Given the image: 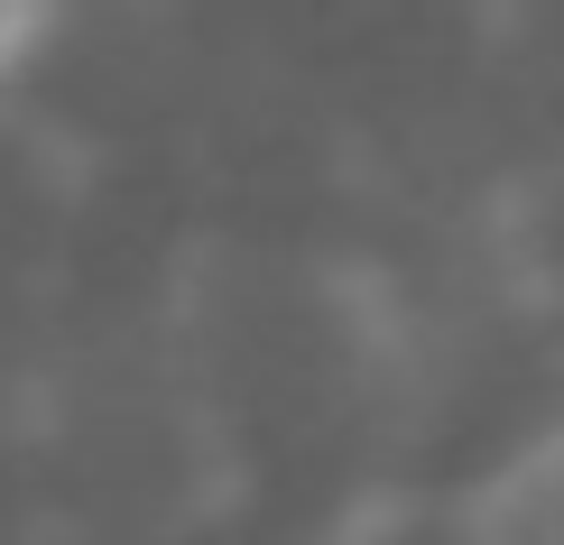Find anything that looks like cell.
Segmentation results:
<instances>
[{
    "instance_id": "obj_1",
    "label": "cell",
    "mask_w": 564,
    "mask_h": 545,
    "mask_svg": "<svg viewBox=\"0 0 564 545\" xmlns=\"http://www.w3.org/2000/svg\"><path fill=\"white\" fill-rule=\"evenodd\" d=\"M555 545H564V536H555Z\"/></svg>"
}]
</instances>
